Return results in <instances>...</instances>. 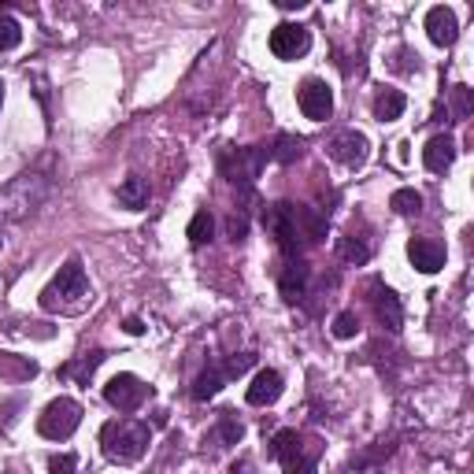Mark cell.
Masks as SVG:
<instances>
[{
    "label": "cell",
    "instance_id": "cell-36",
    "mask_svg": "<svg viewBox=\"0 0 474 474\" xmlns=\"http://www.w3.org/2000/svg\"><path fill=\"white\" fill-rule=\"evenodd\" d=\"M0 104H5V82H0Z\"/></svg>",
    "mask_w": 474,
    "mask_h": 474
},
{
    "label": "cell",
    "instance_id": "cell-20",
    "mask_svg": "<svg viewBox=\"0 0 474 474\" xmlns=\"http://www.w3.org/2000/svg\"><path fill=\"white\" fill-rule=\"evenodd\" d=\"M37 374V364L26 360V356H15V352H0V378H12V382H23V378H33Z\"/></svg>",
    "mask_w": 474,
    "mask_h": 474
},
{
    "label": "cell",
    "instance_id": "cell-1",
    "mask_svg": "<svg viewBox=\"0 0 474 474\" xmlns=\"http://www.w3.org/2000/svg\"><path fill=\"white\" fill-rule=\"evenodd\" d=\"M263 226L267 233L279 242V249L297 260L300 249L315 245V242H323L327 237V219L319 212H311L304 204H289V201H279V204H270L263 208Z\"/></svg>",
    "mask_w": 474,
    "mask_h": 474
},
{
    "label": "cell",
    "instance_id": "cell-34",
    "mask_svg": "<svg viewBox=\"0 0 474 474\" xmlns=\"http://www.w3.org/2000/svg\"><path fill=\"white\" fill-rule=\"evenodd\" d=\"M279 8H286V12L289 8H304V0H279Z\"/></svg>",
    "mask_w": 474,
    "mask_h": 474
},
{
    "label": "cell",
    "instance_id": "cell-4",
    "mask_svg": "<svg viewBox=\"0 0 474 474\" xmlns=\"http://www.w3.org/2000/svg\"><path fill=\"white\" fill-rule=\"evenodd\" d=\"M270 456L282 463L286 474H315V460H319V445L304 441L297 430H279L274 433Z\"/></svg>",
    "mask_w": 474,
    "mask_h": 474
},
{
    "label": "cell",
    "instance_id": "cell-23",
    "mask_svg": "<svg viewBox=\"0 0 474 474\" xmlns=\"http://www.w3.org/2000/svg\"><path fill=\"white\" fill-rule=\"evenodd\" d=\"M100 360H104V352H90V356H82L78 364H67V367H63V378H74V382L90 385V378H93V371H97Z\"/></svg>",
    "mask_w": 474,
    "mask_h": 474
},
{
    "label": "cell",
    "instance_id": "cell-3",
    "mask_svg": "<svg viewBox=\"0 0 474 474\" xmlns=\"http://www.w3.org/2000/svg\"><path fill=\"white\" fill-rule=\"evenodd\" d=\"M100 445L111 463H137L148 452V426L134 419H111L100 430Z\"/></svg>",
    "mask_w": 474,
    "mask_h": 474
},
{
    "label": "cell",
    "instance_id": "cell-25",
    "mask_svg": "<svg viewBox=\"0 0 474 474\" xmlns=\"http://www.w3.org/2000/svg\"><path fill=\"white\" fill-rule=\"evenodd\" d=\"M19 45H23V26L8 12H0V52H12Z\"/></svg>",
    "mask_w": 474,
    "mask_h": 474
},
{
    "label": "cell",
    "instance_id": "cell-5",
    "mask_svg": "<svg viewBox=\"0 0 474 474\" xmlns=\"http://www.w3.org/2000/svg\"><path fill=\"white\" fill-rule=\"evenodd\" d=\"M267 156H270V148H263V145H252V148H226V152H223V175H226L233 185L252 189V182L260 178V171H263V164H267Z\"/></svg>",
    "mask_w": 474,
    "mask_h": 474
},
{
    "label": "cell",
    "instance_id": "cell-32",
    "mask_svg": "<svg viewBox=\"0 0 474 474\" xmlns=\"http://www.w3.org/2000/svg\"><path fill=\"white\" fill-rule=\"evenodd\" d=\"M452 93H456V115L467 118V115H470V90H467V86H456Z\"/></svg>",
    "mask_w": 474,
    "mask_h": 474
},
{
    "label": "cell",
    "instance_id": "cell-27",
    "mask_svg": "<svg viewBox=\"0 0 474 474\" xmlns=\"http://www.w3.org/2000/svg\"><path fill=\"white\" fill-rule=\"evenodd\" d=\"M337 252H341V260H348V263H367V256H371V249H367L364 242H356V237H341Z\"/></svg>",
    "mask_w": 474,
    "mask_h": 474
},
{
    "label": "cell",
    "instance_id": "cell-15",
    "mask_svg": "<svg viewBox=\"0 0 474 474\" xmlns=\"http://www.w3.org/2000/svg\"><path fill=\"white\" fill-rule=\"evenodd\" d=\"M282 389H286V378H282L279 371L267 367V371H260V374L252 378V385H249L245 397H249L252 408H267V404H274V401L282 397Z\"/></svg>",
    "mask_w": 474,
    "mask_h": 474
},
{
    "label": "cell",
    "instance_id": "cell-9",
    "mask_svg": "<svg viewBox=\"0 0 474 474\" xmlns=\"http://www.w3.org/2000/svg\"><path fill=\"white\" fill-rule=\"evenodd\" d=\"M297 104H300L304 118H311V123H327L330 111H334V90L323 82V78H304L300 90H297Z\"/></svg>",
    "mask_w": 474,
    "mask_h": 474
},
{
    "label": "cell",
    "instance_id": "cell-19",
    "mask_svg": "<svg viewBox=\"0 0 474 474\" xmlns=\"http://www.w3.org/2000/svg\"><path fill=\"white\" fill-rule=\"evenodd\" d=\"M393 452V441H378L371 452H360V456H352V463L345 467V474H378V463L382 456Z\"/></svg>",
    "mask_w": 474,
    "mask_h": 474
},
{
    "label": "cell",
    "instance_id": "cell-28",
    "mask_svg": "<svg viewBox=\"0 0 474 474\" xmlns=\"http://www.w3.org/2000/svg\"><path fill=\"white\" fill-rule=\"evenodd\" d=\"M274 160H279V164H293L297 160V156H300V141L297 137H289V134H282L279 141H274Z\"/></svg>",
    "mask_w": 474,
    "mask_h": 474
},
{
    "label": "cell",
    "instance_id": "cell-26",
    "mask_svg": "<svg viewBox=\"0 0 474 474\" xmlns=\"http://www.w3.org/2000/svg\"><path fill=\"white\" fill-rule=\"evenodd\" d=\"M245 438V426L233 419V412H223L219 415V445H237Z\"/></svg>",
    "mask_w": 474,
    "mask_h": 474
},
{
    "label": "cell",
    "instance_id": "cell-21",
    "mask_svg": "<svg viewBox=\"0 0 474 474\" xmlns=\"http://www.w3.org/2000/svg\"><path fill=\"white\" fill-rule=\"evenodd\" d=\"M118 204L130 208V212L145 208V204H148V182H145V178H137V175H130L123 185H118Z\"/></svg>",
    "mask_w": 474,
    "mask_h": 474
},
{
    "label": "cell",
    "instance_id": "cell-31",
    "mask_svg": "<svg viewBox=\"0 0 474 474\" xmlns=\"http://www.w3.org/2000/svg\"><path fill=\"white\" fill-rule=\"evenodd\" d=\"M226 230H230V242H242V237L249 233V219L233 212V215H230V223H226Z\"/></svg>",
    "mask_w": 474,
    "mask_h": 474
},
{
    "label": "cell",
    "instance_id": "cell-24",
    "mask_svg": "<svg viewBox=\"0 0 474 474\" xmlns=\"http://www.w3.org/2000/svg\"><path fill=\"white\" fill-rule=\"evenodd\" d=\"M389 208L397 212V215H415V212H422V193H415V189H397L389 196Z\"/></svg>",
    "mask_w": 474,
    "mask_h": 474
},
{
    "label": "cell",
    "instance_id": "cell-33",
    "mask_svg": "<svg viewBox=\"0 0 474 474\" xmlns=\"http://www.w3.org/2000/svg\"><path fill=\"white\" fill-rule=\"evenodd\" d=\"M123 330H127V334H134V337H137V334H145V323H141V319H134V315H130V319H127V323H123Z\"/></svg>",
    "mask_w": 474,
    "mask_h": 474
},
{
    "label": "cell",
    "instance_id": "cell-16",
    "mask_svg": "<svg viewBox=\"0 0 474 474\" xmlns=\"http://www.w3.org/2000/svg\"><path fill=\"white\" fill-rule=\"evenodd\" d=\"M452 160H456V141H452L449 134H438V137H430V141H426V148H422V164H426V171L445 175V171L452 167Z\"/></svg>",
    "mask_w": 474,
    "mask_h": 474
},
{
    "label": "cell",
    "instance_id": "cell-22",
    "mask_svg": "<svg viewBox=\"0 0 474 474\" xmlns=\"http://www.w3.org/2000/svg\"><path fill=\"white\" fill-rule=\"evenodd\" d=\"M212 233H215V219H212V212H196L193 223H189V230H185L189 245H208V242H212Z\"/></svg>",
    "mask_w": 474,
    "mask_h": 474
},
{
    "label": "cell",
    "instance_id": "cell-8",
    "mask_svg": "<svg viewBox=\"0 0 474 474\" xmlns=\"http://www.w3.org/2000/svg\"><path fill=\"white\" fill-rule=\"evenodd\" d=\"M148 397H152V389H148L141 378H134V374H115V378L104 385V401H108L111 408H118V412H137Z\"/></svg>",
    "mask_w": 474,
    "mask_h": 474
},
{
    "label": "cell",
    "instance_id": "cell-13",
    "mask_svg": "<svg viewBox=\"0 0 474 474\" xmlns=\"http://www.w3.org/2000/svg\"><path fill=\"white\" fill-rule=\"evenodd\" d=\"M456 33H460V26H456V12L452 8L438 5V8L426 12V37L433 45H441V49L456 45Z\"/></svg>",
    "mask_w": 474,
    "mask_h": 474
},
{
    "label": "cell",
    "instance_id": "cell-14",
    "mask_svg": "<svg viewBox=\"0 0 474 474\" xmlns=\"http://www.w3.org/2000/svg\"><path fill=\"white\" fill-rule=\"evenodd\" d=\"M408 260H412L415 270L433 274V270L445 267V245L430 242V237H412V242H408Z\"/></svg>",
    "mask_w": 474,
    "mask_h": 474
},
{
    "label": "cell",
    "instance_id": "cell-7",
    "mask_svg": "<svg viewBox=\"0 0 474 474\" xmlns=\"http://www.w3.org/2000/svg\"><path fill=\"white\" fill-rule=\"evenodd\" d=\"M252 364H256V356H252V352H237V356H230V360H226L223 367H212V371H204L201 378L193 382V397H196V401H212L230 378L245 374Z\"/></svg>",
    "mask_w": 474,
    "mask_h": 474
},
{
    "label": "cell",
    "instance_id": "cell-30",
    "mask_svg": "<svg viewBox=\"0 0 474 474\" xmlns=\"http://www.w3.org/2000/svg\"><path fill=\"white\" fill-rule=\"evenodd\" d=\"M49 470H52V474H74V470H78V456H71V452H67V456H52V460H49Z\"/></svg>",
    "mask_w": 474,
    "mask_h": 474
},
{
    "label": "cell",
    "instance_id": "cell-18",
    "mask_svg": "<svg viewBox=\"0 0 474 474\" xmlns=\"http://www.w3.org/2000/svg\"><path fill=\"white\" fill-rule=\"evenodd\" d=\"M404 108H408V100H404L401 90H378V97H374V118H378V123H393V118H401Z\"/></svg>",
    "mask_w": 474,
    "mask_h": 474
},
{
    "label": "cell",
    "instance_id": "cell-11",
    "mask_svg": "<svg viewBox=\"0 0 474 474\" xmlns=\"http://www.w3.org/2000/svg\"><path fill=\"white\" fill-rule=\"evenodd\" d=\"M330 156L337 164H345V167H364L367 164V156H371V145H367V137L364 134H356V130H341L334 141H330Z\"/></svg>",
    "mask_w": 474,
    "mask_h": 474
},
{
    "label": "cell",
    "instance_id": "cell-35",
    "mask_svg": "<svg viewBox=\"0 0 474 474\" xmlns=\"http://www.w3.org/2000/svg\"><path fill=\"white\" fill-rule=\"evenodd\" d=\"M249 470H252L249 463H233V467H230V474H249Z\"/></svg>",
    "mask_w": 474,
    "mask_h": 474
},
{
    "label": "cell",
    "instance_id": "cell-10",
    "mask_svg": "<svg viewBox=\"0 0 474 474\" xmlns=\"http://www.w3.org/2000/svg\"><path fill=\"white\" fill-rule=\"evenodd\" d=\"M311 49V30L300 23H282L270 30V52L279 60H300Z\"/></svg>",
    "mask_w": 474,
    "mask_h": 474
},
{
    "label": "cell",
    "instance_id": "cell-29",
    "mask_svg": "<svg viewBox=\"0 0 474 474\" xmlns=\"http://www.w3.org/2000/svg\"><path fill=\"white\" fill-rule=\"evenodd\" d=\"M356 330H360V319H356V311H341L337 319H334V337H337V341L356 337Z\"/></svg>",
    "mask_w": 474,
    "mask_h": 474
},
{
    "label": "cell",
    "instance_id": "cell-12",
    "mask_svg": "<svg viewBox=\"0 0 474 474\" xmlns=\"http://www.w3.org/2000/svg\"><path fill=\"white\" fill-rule=\"evenodd\" d=\"M371 308H374V319L385 327V330H401V323H404V308H401V300H397V293L393 289H385V286H371Z\"/></svg>",
    "mask_w": 474,
    "mask_h": 474
},
{
    "label": "cell",
    "instance_id": "cell-2",
    "mask_svg": "<svg viewBox=\"0 0 474 474\" xmlns=\"http://www.w3.org/2000/svg\"><path fill=\"white\" fill-rule=\"evenodd\" d=\"M90 304V279H86V267L78 260H67L60 267L56 279L42 289V308L45 311H63V315H74Z\"/></svg>",
    "mask_w": 474,
    "mask_h": 474
},
{
    "label": "cell",
    "instance_id": "cell-17",
    "mask_svg": "<svg viewBox=\"0 0 474 474\" xmlns=\"http://www.w3.org/2000/svg\"><path fill=\"white\" fill-rule=\"evenodd\" d=\"M279 289H282V297L289 300V304H297L300 297H304V289H308V263L297 256V260H286V267H282V274H279Z\"/></svg>",
    "mask_w": 474,
    "mask_h": 474
},
{
    "label": "cell",
    "instance_id": "cell-6",
    "mask_svg": "<svg viewBox=\"0 0 474 474\" xmlns=\"http://www.w3.org/2000/svg\"><path fill=\"white\" fill-rule=\"evenodd\" d=\"M78 422H82V404L71 401V397H60L42 412L37 430H42V438H49V441H67L78 430Z\"/></svg>",
    "mask_w": 474,
    "mask_h": 474
}]
</instances>
